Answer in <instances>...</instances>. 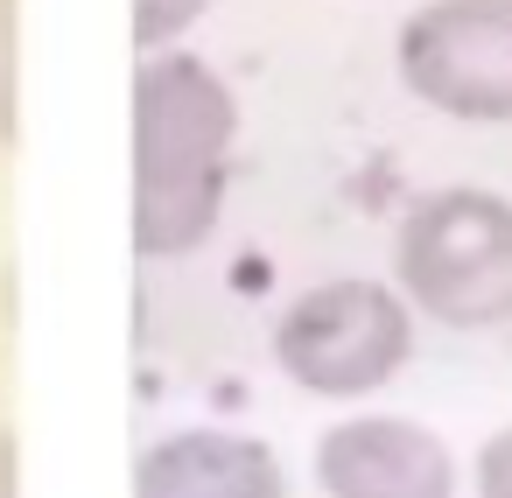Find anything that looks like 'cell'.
<instances>
[{"label":"cell","mask_w":512,"mask_h":498,"mask_svg":"<svg viewBox=\"0 0 512 498\" xmlns=\"http://www.w3.org/2000/svg\"><path fill=\"white\" fill-rule=\"evenodd\" d=\"M274 358L302 393L323 400H358L379 393L407 358H414V309L386 281H323L295 295L274 323Z\"/></svg>","instance_id":"cell-3"},{"label":"cell","mask_w":512,"mask_h":498,"mask_svg":"<svg viewBox=\"0 0 512 498\" xmlns=\"http://www.w3.org/2000/svg\"><path fill=\"white\" fill-rule=\"evenodd\" d=\"M470 484H477V498H512V428L484 435V449L470 463Z\"/></svg>","instance_id":"cell-9"},{"label":"cell","mask_w":512,"mask_h":498,"mask_svg":"<svg viewBox=\"0 0 512 498\" xmlns=\"http://www.w3.org/2000/svg\"><path fill=\"white\" fill-rule=\"evenodd\" d=\"M197 15H204V0H134V43L155 57V50H169Z\"/></svg>","instance_id":"cell-8"},{"label":"cell","mask_w":512,"mask_h":498,"mask_svg":"<svg viewBox=\"0 0 512 498\" xmlns=\"http://www.w3.org/2000/svg\"><path fill=\"white\" fill-rule=\"evenodd\" d=\"M239 106L190 50H155L134 78V246L148 260L197 253L225 211Z\"/></svg>","instance_id":"cell-1"},{"label":"cell","mask_w":512,"mask_h":498,"mask_svg":"<svg viewBox=\"0 0 512 498\" xmlns=\"http://www.w3.org/2000/svg\"><path fill=\"white\" fill-rule=\"evenodd\" d=\"M0 498H22V449L8 428H0Z\"/></svg>","instance_id":"cell-10"},{"label":"cell","mask_w":512,"mask_h":498,"mask_svg":"<svg viewBox=\"0 0 512 498\" xmlns=\"http://www.w3.org/2000/svg\"><path fill=\"white\" fill-rule=\"evenodd\" d=\"M393 64L449 120H512V0H428L400 22Z\"/></svg>","instance_id":"cell-4"},{"label":"cell","mask_w":512,"mask_h":498,"mask_svg":"<svg viewBox=\"0 0 512 498\" xmlns=\"http://www.w3.org/2000/svg\"><path fill=\"white\" fill-rule=\"evenodd\" d=\"M400 302L449 323L484 330L512 316V204L477 183H449L421 197L393 239Z\"/></svg>","instance_id":"cell-2"},{"label":"cell","mask_w":512,"mask_h":498,"mask_svg":"<svg viewBox=\"0 0 512 498\" xmlns=\"http://www.w3.org/2000/svg\"><path fill=\"white\" fill-rule=\"evenodd\" d=\"M22 141V0H0V148Z\"/></svg>","instance_id":"cell-7"},{"label":"cell","mask_w":512,"mask_h":498,"mask_svg":"<svg viewBox=\"0 0 512 498\" xmlns=\"http://www.w3.org/2000/svg\"><path fill=\"white\" fill-rule=\"evenodd\" d=\"M316 484L330 498H456V456L407 414H351L323 428Z\"/></svg>","instance_id":"cell-5"},{"label":"cell","mask_w":512,"mask_h":498,"mask_svg":"<svg viewBox=\"0 0 512 498\" xmlns=\"http://www.w3.org/2000/svg\"><path fill=\"white\" fill-rule=\"evenodd\" d=\"M134 498H288L281 456L239 428H176L141 449Z\"/></svg>","instance_id":"cell-6"}]
</instances>
